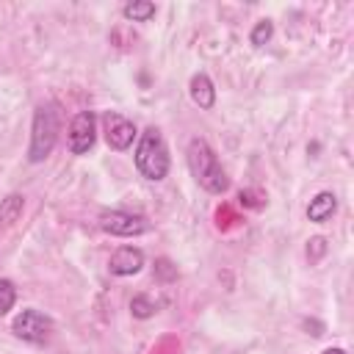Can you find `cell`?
I'll list each match as a JSON object with an SVG mask.
<instances>
[{
	"label": "cell",
	"mask_w": 354,
	"mask_h": 354,
	"mask_svg": "<svg viewBox=\"0 0 354 354\" xmlns=\"http://www.w3.org/2000/svg\"><path fill=\"white\" fill-rule=\"evenodd\" d=\"M17 301V288L11 279H0V315H6Z\"/></svg>",
	"instance_id": "obj_15"
},
{
	"label": "cell",
	"mask_w": 354,
	"mask_h": 354,
	"mask_svg": "<svg viewBox=\"0 0 354 354\" xmlns=\"http://www.w3.org/2000/svg\"><path fill=\"white\" fill-rule=\"evenodd\" d=\"M158 271H160V277H163V279H171V277L177 274V271L171 268V263H169V260H158Z\"/></svg>",
	"instance_id": "obj_20"
},
{
	"label": "cell",
	"mask_w": 354,
	"mask_h": 354,
	"mask_svg": "<svg viewBox=\"0 0 354 354\" xmlns=\"http://www.w3.org/2000/svg\"><path fill=\"white\" fill-rule=\"evenodd\" d=\"M271 33H274V25H271V19H260L257 25H254V30H252V44L254 47H260V44H266L268 39H271Z\"/></svg>",
	"instance_id": "obj_16"
},
{
	"label": "cell",
	"mask_w": 354,
	"mask_h": 354,
	"mask_svg": "<svg viewBox=\"0 0 354 354\" xmlns=\"http://www.w3.org/2000/svg\"><path fill=\"white\" fill-rule=\"evenodd\" d=\"M324 252H326V241H324V238H313L310 246H307V257H310V260H318Z\"/></svg>",
	"instance_id": "obj_19"
},
{
	"label": "cell",
	"mask_w": 354,
	"mask_h": 354,
	"mask_svg": "<svg viewBox=\"0 0 354 354\" xmlns=\"http://www.w3.org/2000/svg\"><path fill=\"white\" fill-rule=\"evenodd\" d=\"M136 169L141 177L158 183L169 174V147L158 127H147L136 144Z\"/></svg>",
	"instance_id": "obj_2"
},
{
	"label": "cell",
	"mask_w": 354,
	"mask_h": 354,
	"mask_svg": "<svg viewBox=\"0 0 354 354\" xmlns=\"http://www.w3.org/2000/svg\"><path fill=\"white\" fill-rule=\"evenodd\" d=\"M213 218H216V227H218V230H232L235 224H241V216H238V210H235L232 205H227V202H221V205L216 207Z\"/></svg>",
	"instance_id": "obj_13"
},
{
	"label": "cell",
	"mask_w": 354,
	"mask_h": 354,
	"mask_svg": "<svg viewBox=\"0 0 354 354\" xmlns=\"http://www.w3.org/2000/svg\"><path fill=\"white\" fill-rule=\"evenodd\" d=\"M102 127H105V141H108V147L111 149H127L130 144H133V138L138 136L136 133V124L127 119V116H122V113H116V111H108L105 116H102Z\"/></svg>",
	"instance_id": "obj_7"
},
{
	"label": "cell",
	"mask_w": 354,
	"mask_h": 354,
	"mask_svg": "<svg viewBox=\"0 0 354 354\" xmlns=\"http://www.w3.org/2000/svg\"><path fill=\"white\" fill-rule=\"evenodd\" d=\"M130 310H133V315H136V318H149V315H155L158 304H155L149 296L138 293V296H133V301H130Z\"/></svg>",
	"instance_id": "obj_14"
},
{
	"label": "cell",
	"mask_w": 354,
	"mask_h": 354,
	"mask_svg": "<svg viewBox=\"0 0 354 354\" xmlns=\"http://www.w3.org/2000/svg\"><path fill=\"white\" fill-rule=\"evenodd\" d=\"M141 266H144V252L136 249V246L116 249L113 257H111V263H108L111 274H116V277H133V274L141 271Z\"/></svg>",
	"instance_id": "obj_8"
},
{
	"label": "cell",
	"mask_w": 354,
	"mask_h": 354,
	"mask_svg": "<svg viewBox=\"0 0 354 354\" xmlns=\"http://www.w3.org/2000/svg\"><path fill=\"white\" fill-rule=\"evenodd\" d=\"M122 14H124L127 19H133V22H147V19L155 17V3H147V0H141V3H127V6L122 8Z\"/></svg>",
	"instance_id": "obj_12"
},
{
	"label": "cell",
	"mask_w": 354,
	"mask_h": 354,
	"mask_svg": "<svg viewBox=\"0 0 354 354\" xmlns=\"http://www.w3.org/2000/svg\"><path fill=\"white\" fill-rule=\"evenodd\" d=\"M11 329H14V335H17L19 340L44 343V340L50 337V332H53V321H50L44 313H39V310H22V313L14 318Z\"/></svg>",
	"instance_id": "obj_5"
},
{
	"label": "cell",
	"mask_w": 354,
	"mask_h": 354,
	"mask_svg": "<svg viewBox=\"0 0 354 354\" xmlns=\"http://www.w3.org/2000/svg\"><path fill=\"white\" fill-rule=\"evenodd\" d=\"M97 138V122L91 111H80L72 124H69V152L72 155H86L94 147Z\"/></svg>",
	"instance_id": "obj_6"
},
{
	"label": "cell",
	"mask_w": 354,
	"mask_h": 354,
	"mask_svg": "<svg viewBox=\"0 0 354 354\" xmlns=\"http://www.w3.org/2000/svg\"><path fill=\"white\" fill-rule=\"evenodd\" d=\"M238 199H241V205H246V207H254V210H260V207L266 205V194H263V191H254V188H246V191H241V194H238Z\"/></svg>",
	"instance_id": "obj_17"
},
{
	"label": "cell",
	"mask_w": 354,
	"mask_h": 354,
	"mask_svg": "<svg viewBox=\"0 0 354 354\" xmlns=\"http://www.w3.org/2000/svg\"><path fill=\"white\" fill-rule=\"evenodd\" d=\"M188 91H191V100L199 105V108H213L216 102V88H213V80L205 75V72H196L188 83Z\"/></svg>",
	"instance_id": "obj_9"
},
{
	"label": "cell",
	"mask_w": 354,
	"mask_h": 354,
	"mask_svg": "<svg viewBox=\"0 0 354 354\" xmlns=\"http://www.w3.org/2000/svg\"><path fill=\"white\" fill-rule=\"evenodd\" d=\"M100 227L108 235H119V238H136L144 235L149 230V221L138 213H127V210H102L100 213Z\"/></svg>",
	"instance_id": "obj_4"
},
{
	"label": "cell",
	"mask_w": 354,
	"mask_h": 354,
	"mask_svg": "<svg viewBox=\"0 0 354 354\" xmlns=\"http://www.w3.org/2000/svg\"><path fill=\"white\" fill-rule=\"evenodd\" d=\"M335 210H337V196H335L332 191H321V194L307 205V218L315 221V224H321V221L332 218Z\"/></svg>",
	"instance_id": "obj_10"
},
{
	"label": "cell",
	"mask_w": 354,
	"mask_h": 354,
	"mask_svg": "<svg viewBox=\"0 0 354 354\" xmlns=\"http://www.w3.org/2000/svg\"><path fill=\"white\" fill-rule=\"evenodd\" d=\"M324 354H346V351H343V348H326Z\"/></svg>",
	"instance_id": "obj_21"
},
{
	"label": "cell",
	"mask_w": 354,
	"mask_h": 354,
	"mask_svg": "<svg viewBox=\"0 0 354 354\" xmlns=\"http://www.w3.org/2000/svg\"><path fill=\"white\" fill-rule=\"evenodd\" d=\"M188 169L194 174V180L207 191V194H224L230 188V180H227V171L221 169L213 147L205 141V138H191L188 144Z\"/></svg>",
	"instance_id": "obj_1"
},
{
	"label": "cell",
	"mask_w": 354,
	"mask_h": 354,
	"mask_svg": "<svg viewBox=\"0 0 354 354\" xmlns=\"http://www.w3.org/2000/svg\"><path fill=\"white\" fill-rule=\"evenodd\" d=\"M22 207H25L22 194H8L6 199H0V227H11L22 216Z\"/></svg>",
	"instance_id": "obj_11"
},
{
	"label": "cell",
	"mask_w": 354,
	"mask_h": 354,
	"mask_svg": "<svg viewBox=\"0 0 354 354\" xmlns=\"http://www.w3.org/2000/svg\"><path fill=\"white\" fill-rule=\"evenodd\" d=\"M58 138V111L55 105L44 102L36 108L33 113V127H30V147H28V160L30 163H41Z\"/></svg>",
	"instance_id": "obj_3"
},
{
	"label": "cell",
	"mask_w": 354,
	"mask_h": 354,
	"mask_svg": "<svg viewBox=\"0 0 354 354\" xmlns=\"http://www.w3.org/2000/svg\"><path fill=\"white\" fill-rule=\"evenodd\" d=\"M152 354H180V343H177V337H163L160 343H155Z\"/></svg>",
	"instance_id": "obj_18"
}]
</instances>
